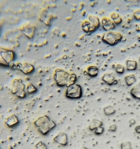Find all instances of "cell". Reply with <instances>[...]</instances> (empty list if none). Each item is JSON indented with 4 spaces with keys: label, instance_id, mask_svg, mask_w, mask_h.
<instances>
[{
    "label": "cell",
    "instance_id": "8fae6325",
    "mask_svg": "<svg viewBox=\"0 0 140 149\" xmlns=\"http://www.w3.org/2000/svg\"><path fill=\"white\" fill-rule=\"evenodd\" d=\"M124 79L127 85L129 87L133 85L136 81L135 75L133 74L127 76L124 78Z\"/></svg>",
    "mask_w": 140,
    "mask_h": 149
},
{
    "label": "cell",
    "instance_id": "277c9868",
    "mask_svg": "<svg viewBox=\"0 0 140 149\" xmlns=\"http://www.w3.org/2000/svg\"><path fill=\"white\" fill-rule=\"evenodd\" d=\"M25 87L21 80L15 79L12 83V92L20 97H24L25 95Z\"/></svg>",
    "mask_w": 140,
    "mask_h": 149
},
{
    "label": "cell",
    "instance_id": "7a4b0ae2",
    "mask_svg": "<svg viewBox=\"0 0 140 149\" xmlns=\"http://www.w3.org/2000/svg\"><path fill=\"white\" fill-rule=\"evenodd\" d=\"M122 38V36L120 34L110 31L105 34L103 36V40L106 43L113 46L120 41Z\"/></svg>",
    "mask_w": 140,
    "mask_h": 149
},
{
    "label": "cell",
    "instance_id": "9c48e42d",
    "mask_svg": "<svg viewBox=\"0 0 140 149\" xmlns=\"http://www.w3.org/2000/svg\"><path fill=\"white\" fill-rule=\"evenodd\" d=\"M126 69L128 71H133L137 68V63L136 61L127 60L126 62Z\"/></svg>",
    "mask_w": 140,
    "mask_h": 149
},
{
    "label": "cell",
    "instance_id": "9a60e30c",
    "mask_svg": "<svg viewBox=\"0 0 140 149\" xmlns=\"http://www.w3.org/2000/svg\"><path fill=\"white\" fill-rule=\"evenodd\" d=\"M26 89L29 93L34 92L37 90L36 88L34 87L33 85L31 83H29L27 84L26 87Z\"/></svg>",
    "mask_w": 140,
    "mask_h": 149
},
{
    "label": "cell",
    "instance_id": "3957f363",
    "mask_svg": "<svg viewBox=\"0 0 140 149\" xmlns=\"http://www.w3.org/2000/svg\"><path fill=\"white\" fill-rule=\"evenodd\" d=\"M83 94L82 88L79 84H75L67 87L66 96L69 99H77L81 98Z\"/></svg>",
    "mask_w": 140,
    "mask_h": 149
},
{
    "label": "cell",
    "instance_id": "8992f818",
    "mask_svg": "<svg viewBox=\"0 0 140 149\" xmlns=\"http://www.w3.org/2000/svg\"><path fill=\"white\" fill-rule=\"evenodd\" d=\"M102 80L106 84L109 85H115L118 83L115 75L113 73H108L103 75Z\"/></svg>",
    "mask_w": 140,
    "mask_h": 149
},
{
    "label": "cell",
    "instance_id": "4fadbf2b",
    "mask_svg": "<svg viewBox=\"0 0 140 149\" xmlns=\"http://www.w3.org/2000/svg\"><path fill=\"white\" fill-rule=\"evenodd\" d=\"M112 18L116 24H120L122 22L121 18L118 14H113L112 16Z\"/></svg>",
    "mask_w": 140,
    "mask_h": 149
},
{
    "label": "cell",
    "instance_id": "7c38bea8",
    "mask_svg": "<svg viewBox=\"0 0 140 149\" xmlns=\"http://www.w3.org/2000/svg\"><path fill=\"white\" fill-rule=\"evenodd\" d=\"M104 111L107 115H110L115 113V110L113 107L111 106H108L104 109Z\"/></svg>",
    "mask_w": 140,
    "mask_h": 149
},
{
    "label": "cell",
    "instance_id": "5bb4252c",
    "mask_svg": "<svg viewBox=\"0 0 140 149\" xmlns=\"http://www.w3.org/2000/svg\"><path fill=\"white\" fill-rule=\"evenodd\" d=\"M116 71L119 74H123L125 71V68L123 65L118 64L116 68Z\"/></svg>",
    "mask_w": 140,
    "mask_h": 149
},
{
    "label": "cell",
    "instance_id": "2e32d148",
    "mask_svg": "<svg viewBox=\"0 0 140 149\" xmlns=\"http://www.w3.org/2000/svg\"><path fill=\"white\" fill-rule=\"evenodd\" d=\"M134 17L136 20L139 21L140 20V11L137 10L135 11L133 13Z\"/></svg>",
    "mask_w": 140,
    "mask_h": 149
},
{
    "label": "cell",
    "instance_id": "52a82bcc",
    "mask_svg": "<svg viewBox=\"0 0 140 149\" xmlns=\"http://www.w3.org/2000/svg\"><path fill=\"white\" fill-rule=\"evenodd\" d=\"M130 94L132 97L140 100V82L137 83L131 89Z\"/></svg>",
    "mask_w": 140,
    "mask_h": 149
},
{
    "label": "cell",
    "instance_id": "6da1fadb",
    "mask_svg": "<svg viewBox=\"0 0 140 149\" xmlns=\"http://www.w3.org/2000/svg\"><path fill=\"white\" fill-rule=\"evenodd\" d=\"M70 75L63 70H58L54 75V78L58 86L61 87H67L69 81Z\"/></svg>",
    "mask_w": 140,
    "mask_h": 149
},
{
    "label": "cell",
    "instance_id": "5b68a950",
    "mask_svg": "<svg viewBox=\"0 0 140 149\" xmlns=\"http://www.w3.org/2000/svg\"><path fill=\"white\" fill-rule=\"evenodd\" d=\"M37 126L41 130H48L54 125L53 123L49 120L47 117H40L35 123Z\"/></svg>",
    "mask_w": 140,
    "mask_h": 149
},
{
    "label": "cell",
    "instance_id": "30bf717a",
    "mask_svg": "<svg viewBox=\"0 0 140 149\" xmlns=\"http://www.w3.org/2000/svg\"><path fill=\"white\" fill-rule=\"evenodd\" d=\"M98 69L95 66H90L87 70V74L90 77L94 78L96 77L98 74Z\"/></svg>",
    "mask_w": 140,
    "mask_h": 149
},
{
    "label": "cell",
    "instance_id": "ba28073f",
    "mask_svg": "<svg viewBox=\"0 0 140 149\" xmlns=\"http://www.w3.org/2000/svg\"><path fill=\"white\" fill-rule=\"evenodd\" d=\"M103 27L106 31L114 29L115 25L110 20L105 19L103 20Z\"/></svg>",
    "mask_w": 140,
    "mask_h": 149
}]
</instances>
